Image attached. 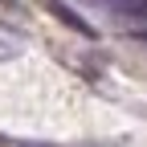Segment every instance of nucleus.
Listing matches in <instances>:
<instances>
[{
  "mask_svg": "<svg viewBox=\"0 0 147 147\" xmlns=\"http://www.w3.org/2000/svg\"><path fill=\"white\" fill-rule=\"evenodd\" d=\"M49 12H57V16H61L69 29H78V33H86V37H94V29H90V25H86V21H82V16L74 12V8H65L61 0H49Z\"/></svg>",
  "mask_w": 147,
  "mask_h": 147,
  "instance_id": "nucleus-1",
  "label": "nucleus"
},
{
  "mask_svg": "<svg viewBox=\"0 0 147 147\" xmlns=\"http://www.w3.org/2000/svg\"><path fill=\"white\" fill-rule=\"evenodd\" d=\"M12 57H21V45H16L12 37H4V33H0V65H4V61H12Z\"/></svg>",
  "mask_w": 147,
  "mask_h": 147,
  "instance_id": "nucleus-2",
  "label": "nucleus"
},
{
  "mask_svg": "<svg viewBox=\"0 0 147 147\" xmlns=\"http://www.w3.org/2000/svg\"><path fill=\"white\" fill-rule=\"evenodd\" d=\"M98 4H106L110 12H119V16H123V12L131 8V4H139V0H98Z\"/></svg>",
  "mask_w": 147,
  "mask_h": 147,
  "instance_id": "nucleus-3",
  "label": "nucleus"
},
{
  "mask_svg": "<svg viewBox=\"0 0 147 147\" xmlns=\"http://www.w3.org/2000/svg\"><path fill=\"white\" fill-rule=\"evenodd\" d=\"M143 37H147V33H143Z\"/></svg>",
  "mask_w": 147,
  "mask_h": 147,
  "instance_id": "nucleus-4",
  "label": "nucleus"
}]
</instances>
